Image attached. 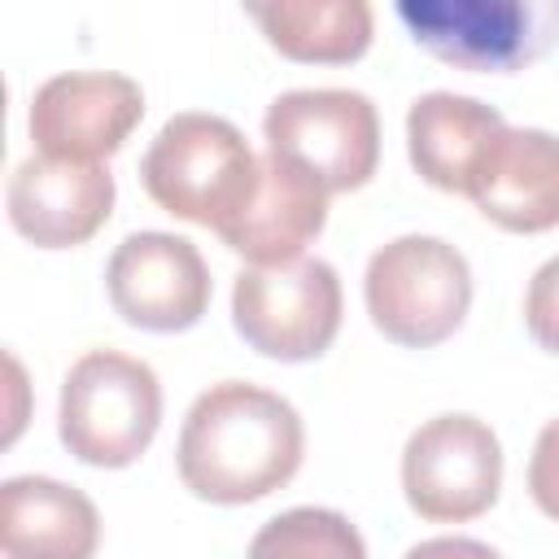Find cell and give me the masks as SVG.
Instances as JSON below:
<instances>
[{
    "mask_svg": "<svg viewBox=\"0 0 559 559\" xmlns=\"http://www.w3.org/2000/svg\"><path fill=\"white\" fill-rule=\"evenodd\" d=\"M301 450L306 428L288 397L249 380H218L188 406L175 467L197 498L240 507L288 485Z\"/></svg>",
    "mask_w": 559,
    "mask_h": 559,
    "instance_id": "6da1fadb",
    "label": "cell"
},
{
    "mask_svg": "<svg viewBox=\"0 0 559 559\" xmlns=\"http://www.w3.org/2000/svg\"><path fill=\"white\" fill-rule=\"evenodd\" d=\"M258 166L262 157L236 122L188 109L162 122L140 157V179L166 214L223 236L245 214L258 188Z\"/></svg>",
    "mask_w": 559,
    "mask_h": 559,
    "instance_id": "7a4b0ae2",
    "label": "cell"
},
{
    "mask_svg": "<svg viewBox=\"0 0 559 559\" xmlns=\"http://www.w3.org/2000/svg\"><path fill=\"white\" fill-rule=\"evenodd\" d=\"M162 424V384L144 358L87 349L61 380V445L92 467L135 463Z\"/></svg>",
    "mask_w": 559,
    "mask_h": 559,
    "instance_id": "3957f363",
    "label": "cell"
},
{
    "mask_svg": "<svg viewBox=\"0 0 559 559\" xmlns=\"http://www.w3.org/2000/svg\"><path fill=\"white\" fill-rule=\"evenodd\" d=\"M371 323L411 349L454 336L472 306V266L441 236H397L380 245L362 275Z\"/></svg>",
    "mask_w": 559,
    "mask_h": 559,
    "instance_id": "277c9868",
    "label": "cell"
},
{
    "mask_svg": "<svg viewBox=\"0 0 559 559\" xmlns=\"http://www.w3.org/2000/svg\"><path fill=\"white\" fill-rule=\"evenodd\" d=\"M393 13L459 70L507 74L559 44V0H397Z\"/></svg>",
    "mask_w": 559,
    "mask_h": 559,
    "instance_id": "5b68a950",
    "label": "cell"
},
{
    "mask_svg": "<svg viewBox=\"0 0 559 559\" xmlns=\"http://www.w3.org/2000/svg\"><path fill=\"white\" fill-rule=\"evenodd\" d=\"M231 323L258 354L310 362L341 332V280L323 258L245 266L231 284Z\"/></svg>",
    "mask_w": 559,
    "mask_h": 559,
    "instance_id": "8992f818",
    "label": "cell"
},
{
    "mask_svg": "<svg viewBox=\"0 0 559 559\" xmlns=\"http://www.w3.org/2000/svg\"><path fill=\"white\" fill-rule=\"evenodd\" d=\"M266 153L310 170L328 192L362 188L380 162V118L371 96L349 87H297L266 105Z\"/></svg>",
    "mask_w": 559,
    "mask_h": 559,
    "instance_id": "52a82bcc",
    "label": "cell"
},
{
    "mask_svg": "<svg viewBox=\"0 0 559 559\" xmlns=\"http://www.w3.org/2000/svg\"><path fill=\"white\" fill-rule=\"evenodd\" d=\"M502 445L476 415L450 411L424 419L402 450V493L419 520L459 524L498 502Z\"/></svg>",
    "mask_w": 559,
    "mask_h": 559,
    "instance_id": "ba28073f",
    "label": "cell"
},
{
    "mask_svg": "<svg viewBox=\"0 0 559 559\" xmlns=\"http://www.w3.org/2000/svg\"><path fill=\"white\" fill-rule=\"evenodd\" d=\"M140 118L144 92L135 79L114 70H66L35 87L26 127L39 157L100 162L122 148Z\"/></svg>",
    "mask_w": 559,
    "mask_h": 559,
    "instance_id": "9c48e42d",
    "label": "cell"
},
{
    "mask_svg": "<svg viewBox=\"0 0 559 559\" xmlns=\"http://www.w3.org/2000/svg\"><path fill=\"white\" fill-rule=\"evenodd\" d=\"M105 288L131 328L183 332L210 306V266L188 236L131 231L105 266Z\"/></svg>",
    "mask_w": 559,
    "mask_h": 559,
    "instance_id": "30bf717a",
    "label": "cell"
},
{
    "mask_svg": "<svg viewBox=\"0 0 559 559\" xmlns=\"http://www.w3.org/2000/svg\"><path fill=\"white\" fill-rule=\"evenodd\" d=\"M114 175L100 162L26 157L13 166L4 205L17 236L39 249H74L114 214Z\"/></svg>",
    "mask_w": 559,
    "mask_h": 559,
    "instance_id": "8fae6325",
    "label": "cell"
},
{
    "mask_svg": "<svg viewBox=\"0 0 559 559\" xmlns=\"http://www.w3.org/2000/svg\"><path fill=\"white\" fill-rule=\"evenodd\" d=\"M467 197L502 231L559 227V135L542 127H507L472 175Z\"/></svg>",
    "mask_w": 559,
    "mask_h": 559,
    "instance_id": "7c38bea8",
    "label": "cell"
},
{
    "mask_svg": "<svg viewBox=\"0 0 559 559\" xmlns=\"http://www.w3.org/2000/svg\"><path fill=\"white\" fill-rule=\"evenodd\" d=\"M328 223V188L297 162L266 153L258 166V188L245 214L223 231V245L253 266H275L301 258V249Z\"/></svg>",
    "mask_w": 559,
    "mask_h": 559,
    "instance_id": "4fadbf2b",
    "label": "cell"
},
{
    "mask_svg": "<svg viewBox=\"0 0 559 559\" xmlns=\"http://www.w3.org/2000/svg\"><path fill=\"white\" fill-rule=\"evenodd\" d=\"M4 559H92L100 546L96 502L52 476H9L0 485Z\"/></svg>",
    "mask_w": 559,
    "mask_h": 559,
    "instance_id": "5bb4252c",
    "label": "cell"
},
{
    "mask_svg": "<svg viewBox=\"0 0 559 559\" xmlns=\"http://www.w3.org/2000/svg\"><path fill=\"white\" fill-rule=\"evenodd\" d=\"M507 131L502 114L476 96L459 92H428L406 109V153L411 166L441 192L472 188L493 140Z\"/></svg>",
    "mask_w": 559,
    "mask_h": 559,
    "instance_id": "9a60e30c",
    "label": "cell"
},
{
    "mask_svg": "<svg viewBox=\"0 0 559 559\" xmlns=\"http://www.w3.org/2000/svg\"><path fill=\"white\" fill-rule=\"evenodd\" d=\"M249 17L293 61L341 66L362 57L371 44L367 0H275V4H249Z\"/></svg>",
    "mask_w": 559,
    "mask_h": 559,
    "instance_id": "2e32d148",
    "label": "cell"
},
{
    "mask_svg": "<svg viewBox=\"0 0 559 559\" xmlns=\"http://www.w3.org/2000/svg\"><path fill=\"white\" fill-rule=\"evenodd\" d=\"M245 559H367L362 533L332 507H293L271 515Z\"/></svg>",
    "mask_w": 559,
    "mask_h": 559,
    "instance_id": "e0dca14e",
    "label": "cell"
},
{
    "mask_svg": "<svg viewBox=\"0 0 559 559\" xmlns=\"http://www.w3.org/2000/svg\"><path fill=\"white\" fill-rule=\"evenodd\" d=\"M524 323L546 354H559V253L533 271L524 293Z\"/></svg>",
    "mask_w": 559,
    "mask_h": 559,
    "instance_id": "ac0fdd59",
    "label": "cell"
},
{
    "mask_svg": "<svg viewBox=\"0 0 559 559\" xmlns=\"http://www.w3.org/2000/svg\"><path fill=\"white\" fill-rule=\"evenodd\" d=\"M528 493L559 524V419H546V428L533 441V454H528Z\"/></svg>",
    "mask_w": 559,
    "mask_h": 559,
    "instance_id": "d6986e66",
    "label": "cell"
},
{
    "mask_svg": "<svg viewBox=\"0 0 559 559\" xmlns=\"http://www.w3.org/2000/svg\"><path fill=\"white\" fill-rule=\"evenodd\" d=\"M402 559H502V555L476 537H428L411 546Z\"/></svg>",
    "mask_w": 559,
    "mask_h": 559,
    "instance_id": "ffe728a7",
    "label": "cell"
}]
</instances>
